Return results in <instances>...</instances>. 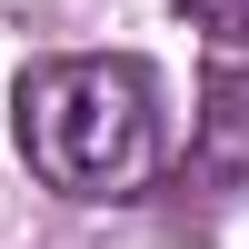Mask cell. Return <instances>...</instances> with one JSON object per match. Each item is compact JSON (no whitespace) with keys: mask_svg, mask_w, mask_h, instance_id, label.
<instances>
[{"mask_svg":"<svg viewBox=\"0 0 249 249\" xmlns=\"http://www.w3.org/2000/svg\"><path fill=\"white\" fill-rule=\"evenodd\" d=\"M20 160L60 199H130L160 170V80L130 50H80L20 70Z\"/></svg>","mask_w":249,"mask_h":249,"instance_id":"6da1fadb","label":"cell"},{"mask_svg":"<svg viewBox=\"0 0 249 249\" xmlns=\"http://www.w3.org/2000/svg\"><path fill=\"white\" fill-rule=\"evenodd\" d=\"M190 30H210L219 50H249V0H179Z\"/></svg>","mask_w":249,"mask_h":249,"instance_id":"7a4b0ae2","label":"cell"}]
</instances>
